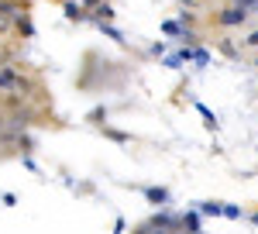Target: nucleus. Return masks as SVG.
I'll return each mask as SVG.
<instances>
[{"label": "nucleus", "mask_w": 258, "mask_h": 234, "mask_svg": "<svg viewBox=\"0 0 258 234\" xmlns=\"http://www.w3.org/2000/svg\"><path fill=\"white\" fill-rule=\"evenodd\" d=\"M224 21L227 24H238V21H244V11H231V14H224Z\"/></svg>", "instance_id": "obj_1"}]
</instances>
